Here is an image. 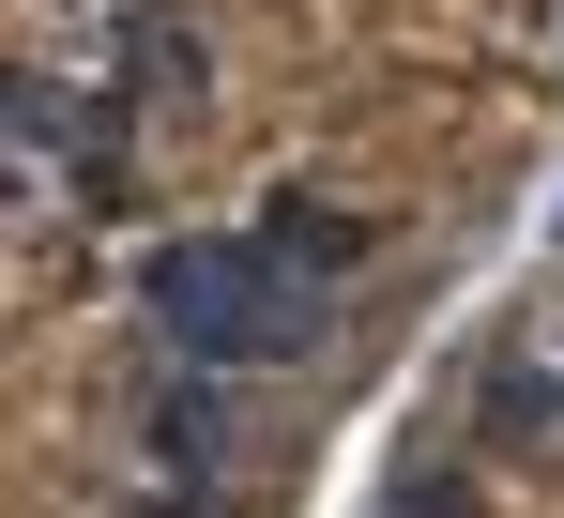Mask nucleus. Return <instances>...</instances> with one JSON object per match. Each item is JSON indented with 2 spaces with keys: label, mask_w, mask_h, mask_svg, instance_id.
<instances>
[{
  "label": "nucleus",
  "mask_w": 564,
  "mask_h": 518,
  "mask_svg": "<svg viewBox=\"0 0 564 518\" xmlns=\"http://www.w3.org/2000/svg\"><path fill=\"white\" fill-rule=\"evenodd\" d=\"M367 518H473V488H458V473H397Z\"/></svg>",
  "instance_id": "0eeeda50"
},
{
  "label": "nucleus",
  "mask_w": 564,
  "mask_h": 518,
  "mask_svg": "<svg viewBox=\"0 0 564 518\" xmlns=\"http://www.w3.org/2000/svg\"><path fill=\"white\" fill-rule=\"evenodd\" d=\"M473 442L488 457H564V366H488V397H473Z\"/></svg>",
  "instance_id": "20e7f679"
},
{
  "label": "nucleus",
  "mask_w": 564,
  "mask_h": 518,
  "mask_svg": "<svg viewBox=\"0 0 564 518\" xmlns=\"http://www.w3.org/2000/svg\"><path fill=\"white\" fill-rule=\"evenodd\" d=\"M107 62H122V107H184L214 46H198V15H169V0H122L107 15Z\"/></svg>",
  "instance_id": "7ed1b4c3"
},
{
  "label": "nucleus",
  "mask_w": 564,
  "mask_h": 518,
  "mask_svg": "<svg viewBox=\"0 0 564 518\" xmlns=\"http://www.w3.org/2000/svg\"><path fill=\"white\" fill-rule=\"evenodd\" d=\"M122 428H138V457H153V488H229L245 442H260V397H245L229 366H153Z\"/></svg>",
  "instance_id": "f03ea898"
},
{
  "label": "nucleus",
  "mask_w": 564,
  "mask_h": 518,
  "mask_svg": "<svg viewBox=\"0 0 564 518\" xmlns=\"http://www.w3.org/2000/svg\"><path fill=\"white\" fill-rule=\"evenodd\" d=\"M138 321L169 336V366H229V381H275L336 336V290H305L260 229H184V245L138 259Z\"/></svg>",
  "instance_id": "f257e3e1"
},
{
  "label": "nucleus",
  "mask_w": 564,
  "mask_h": 518,
  "mask_svg": "<svg viewBox=\"0 0 564 518\" xmlns=\"http://www.w3.org/2000/svg\"><path fill=\"white\" fill-rule=\"evenodd\" d=\"M122 518H229V504H214V488H138Z\"/></svg>",
  "instance_id": "6e6552de"
},
{
  "label": "nucleus",
  "mask_w": 564,
  "mask_h": 518,
  "mask_svg": "<svg viewBox=\"0 0 564 518\" xmlns=\"http://www.w3.org/2000/svg\"><path fill=\"white\" fill-rule=\"evenodd\" d=\"M260 245L290 259V274H305V290H336V274H367V214H336V198H275V214H260Z\"/></svg>",
  "instance_id": "39448f33"
},
{
  "label": "nucleus",
  "mask_w": 564,
  "mask_h": 518,
  "mask_svg": "<svg viewBox=\"0 0 564 518\" xmlns=\"http://www.w3.org/2000/svg\"><path fill=\"white\" fill-rule=\"evenodd\" d=\"M93 107L107 91H62V77H15V62H0V138H15V153H77Z\"/></svg>",
  "instance_id": "423d86ee"
},
{
  "label": "nucleus",
  "mask_w": 564,
  "mask_h": 518,
  "mask_svg": "<svg viewBox=\"0 0 564 518\" xmlns=\"http://www.w3.org/2000/svg\"><path fill=\"white\" fill-rule=\"evenodd\" d=\"M15 198H31V153H15V138H0V214H15Z\"/></svg>",
  "instance_id": "1a4fd4ad"
}]
</instances>
